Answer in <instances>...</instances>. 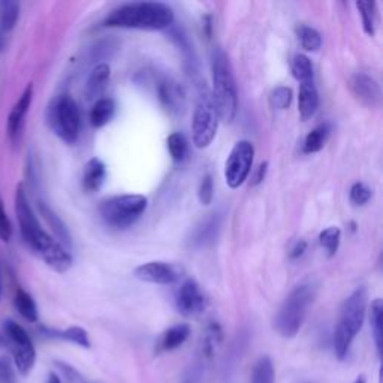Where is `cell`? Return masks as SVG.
Returning a JSON list of instances; mask_svg holds the SVG:
<instances>
[{
  "label": "cell",
  "instance_id": "6da1fadb",
  "mask_svg": "<svg viewBox=\"0 0 383 383\" xmlns=\"http://www.w3.org/2000/svg\"><path fill=\"white\" fill-rule=\"evenodd\" d=\"M16 215L20 224V231L24 241L28 243L36 253L57 273H66L72 267V256L57 240L48 235L29 204L28 193L23 184H18L16 190Z\"/></svg>",
  "mask_w": 383,
  "mask_h": 383
},
{
  "label": "cell",
  "instance_id": "7a4b0ae2",
  "mask_svg": "<svg viewBox=\"0 0 383 383\" xmlns=\"http://www.w3.org/2000/svg\"><path fill=\"white\" fill-rule=\"evenodd\" d=\"M174 21V12L161 2H132L111 11L103 20L105 28L164 30Z\"/></svg>",
  "mask_w": 383,
  "mask_h": 383
},
{
  "label": "cell",
  "instance_id": "3957f363",
  "mask_svg": "<svg viewBox=\"0 0 383 383\" xmlns=\"http://www.w3.org/2000/svg\"><path fill=\"white\" fill-rule=\"evenodd\" d=\"M211 74H213V91L211 98L216 105L219 120L232 123L239 111V91H236L232 66L224 51L216 48L211 57Z\"/></svg>",
  "mask_w": 383,
  "mask_h": 383
},
{
  "label": "cell",
  "instance_id": "277c9868",
  "mask_svg": "<svg viewBox=\"0 0 383 383\" xmlns=\"http://www.w3.org/2000/svg\"><path fill=\"white\" fill-rule=\"evenodd\" d=\"M367 311V289L358 287L343 302L334 331V352L338 360H345L355 337L361 331Z\"/></svg>",
  "mask_w": 383,
  "mask_h": 383
},
{
  "label": "cell",
  "instance_id": "5b68a950",
  "mask_svg": "<svg viewBox=\"0 0 383 383\" xmlns=\"http://www.w3.org/2000/svg\"><path fill=\"white\" fill-rule=\"evenodd\" d=\"M316 298V286L313 283L298 285L280 306L274 318V328L285 338H294L306 321L307 311Z\"/></svg>",
  "mask_w": 383,
  "mask_h": 383
},
{
  "label": "cell",
  "instance_id": "8992f818",
  "mask_svg": "<svg viewBox=\"0 0 383 383\" xmlns=\"http://www.w3.org/2000/svg\"><path fill=\"white\" fill-rule=\"evenodd\" d=\"M147 205L149 200L144 195H120L103 201L99 213L108 227L126 229L142 216Z\"/></svg>",
  "mask_w": 383,
  "mask_h": 383
},
{
  "label": "cell",
  "instance_id": "52a82bcc",
  "mask_svg": "<svg viewBox=\"0 0 383 383\" xmlns=\"http://www.w3.org/2000/svg\"><path fill=\"white\" fill-rule=\"evenodd\" d=\"M48 120L55 134L68 144H75L81 130V115L75 99L69 95H60L51 102Z\"/></svg>",
  "mask_w": 383,
  "mask_h": 383
},
{
  "label": "cell",
  "instance_id": "ba28073f",
  "mask_svg": "<svg viewBox=\"0 0 383 383\" xmlns=\"http://www.w3.org/2000/svg\"><path fill=\"white\" fill-rule=\"evenodd\" d=\"M219 127V114L216 105L207 88H202L198 98L192 120V138L195 147L207 149L213 142Z\"/></svg>",
  "mask_w": 383,
  "mask_h": 383
},
{
  "label": "cell",
  "instance_id": "9c48e42d",
  "mask_svg": "<svg viewBox=\"0 0 383 383\" xmlns=\"http://www.w3.org/2000/svg\"><path fill=\"white\" fill-rule=\"evenodd\" d=\"M255 147L250 141L236 142L224 164V180L231 189H239L252 171Z\"/></svg>",
  "mask_w": 383,
  "mask_h": 383
},
{
  "label": "cell",
  "instance_id": "30bf717a",
  "mask_svg": "<svg viewBox=\"0 0 383 383\" xmlns=\"http://www.w3.org/2000/svg\"><path fill=\"white\" fill-rule=\"evenodd\" d=\"M5 331L11 341L14 365L23 376H28L36 361V350L25 329L14 321L5 322Z\"/></svg>",
  "mask_w": 383,
  "mask_h": 383
},
{
  "label": "cell",
  "instance_id": "8fae6325",
  "mask_svg": "<svg viewBox=\"0 0 383 383\" xmlns=\"http://www.w3.org/2000/svg\"><path fill=\"white\" fill-rule=\"evenodd\" d=\"M134 275L141 282L154 285H173L184 275V268L180 263L174 262L152 261L137 267Z\"/></svg>",
  "mask_w": 383,
  "mask_h": 383
},
{
  "label": "cell",
  "instance_id": "7c38bea8",
  "mask_svg": "<svg viewBox=\"0 0 383 383\" xmlns=\"http://www.w3.org/2000/svg\"><path fill=\"white\" fill-rule=\"evenodd\" d=\"M177 310L186 318H196L207 309V298L193 279L184 280L176 295Z\"/></svg>",
  "mask_w": 383,
  "mask_h": 383
},
{
  "label": "cell",
  "instance_id": "4fadbf2b",
  "mask_svg": "<svg viewBox=\"0 0 383 383\" xmlns=\"http://www.w3.org/2000/svg\"><path fill=\"white\" fill-rule=\"evenodd\" d=\"M33 99V84L30 83L25 90L23 91L21 98L12 108L9 118H8V137L12 142H17L21 137V130L24 126V118L29 113V108Z\"/></svg>",
  "mask_w": 383,
  "mask_h": 383
},
{
  "label": "cell",
  "instance_id": "5bb4252c",
  "mask_svg": "<svg viewBox=\"0 0 383 383\" xmlns=\"http://www.w3.org/2000/svg\"><path fill=\"white\" fill-rule=\"evenodd\" d=\"M350 88L353 95L358 98L367 107H377L382 99L380 87L373 76L364 72L355 74L350 78Z\"/></svg>",
  "mask_w": 383,
  "mask_h": 383
},
{
  "label": "cell",
  "instance_id": "9a60e30c",
  "mask_svg": "<svg viewBox=\"0 0 383 383\" xmlns=\"http://www.w3.org/2000/svg\"><path fill=\"white\" fill-rule=\"evenodd\" d=\"M159 99L168 113L178 115L186 107V93L180 84L171 80H165L159 86Z\"/></svg>",
  "mask_w": 383,
  "mask_h": 383
},
{
  "label": "cell",
  "instance_id": "2e32d148",
  "mask_svg": "<svg viewBox=\"0 0 383 383\" xmlns=\"http://www.w3.org/2000/svg\"><path fill=\"white\" fill-rule=\"evenodd\" d=\"M319 108V93L316 88L314 80L301 83L298 96V111L302 120H309Z\"/></svg>",
  "mask_w": 383,
  "mask_h": 383
},
{
  "label": "cell",
  "instance_id": "e0dca14e",
  "mask_svg": "<svg viewBox=\"0 0 383 383\" xmlns=\"http://www.w3.org/2000/svg\"><path fill=\"white\" fill-rule=\"evenodd\" d=\"M105 178H107V166L102 161H99L98 157H93L90 159L86 166H84V173H83V188L87 193H95L98 192L105 183Z\"/></svg>",
  "mask_w": 383,
  "mask_h": 383
},
{
  "label": "cell",
  "instance_id": "ac0fdd59",
  "mask_svg": "<svg viewBox=\"0 0 383 383\" xmlns=\"http://www.w3.org/2000/svg\"><path fill=\"white\" fill-rule=\"evenodd\" d=\"M39 207V211H41L42 217L45 219V222L48 223V227L51 228V231L55 232V235L57 236L59 243L68 250L71 246H72V240H71V234H69V229L66 228V224L63 223V220L52 211L47 204L44 202H39L38 204Z\"/></svg>",
  "mask_w": 383,
  "mask_h": 383
},
{
  "label": "cell",
  "instance_id": "d6986e66",
  "mask_svg": "<svg viewBox=\"0 0 383 383\" xmlns=\"http://www.w3.org/2000/svg\"><path fill=\"white\" fill-rule=\"evenodd\" d=\"M190 336V326L186 324H178L171 326L169 329L162 334L159 340V346L157 350L159 352H169L180 348L184 341H186Z\"/></svg>",
  "mask_w": 383,
  "mask_h": 383
},
{
  "label": "cell",
  "instance_id": "ffe728a7",
  "mask_svg": "<svg viewBox=\"0 0 383 383\" xmlns=\"http://www.w3.org/2000/svg\"><path fill=\"white\" fill-rule=\"evenodd\" d=\"M115 114V103L111 98L98 99L90 111V123L93 127L99 129L108 125Z\"/></svg>",
  "mask_w": 383,
  "mask_h": 383
},
{
  "label": "cell",
  "instance_id": "44dd1931",
  "mask_svg": "<svg viewBox=\"0 0 383 383\" xmlns=\"http://www.w3.org/2000/svg\"><path fill=\"white\" fill-rule=\"evenodd\" d=\"M110 75H111V69L107 63L98 64L96 68L91 71L88 80H87V86H86L87 96L88 98L99 96L105 90V87H107V84L110 81Z\"/></svg>",
  "mask_w": 383,
  "mask_h": 383
},
{
  "label": "cell",
  "instance_id": "7402d4cb",
  "mask_svg": "<svg viewBox=\"0 0 383 383\" xmlns=\"http://www.w3.org/2000/svg\"><path fill=\"white\" fill-rule=\"evenodd\" d=\"M329 134H331V126H329L328 123L316 126L311 132H309L306 139H304V144H302L304 153L313 154V153L321 152L329 138Z\"/></svg>",
  "mask_w": 383,
  "mask_h": 383
},
{
  "label": "cell",
  "instance_id": "603a6c76",
  "mask_svg": "<svg viewBox=\"0 0 383 383\" xmlns=\"http://www.w3.org/2000/svg\"><path fill=\"white\" fill-rule=\"evenodd\" d=\"M383 301L380 298L375 299L370 306V324H372V331L376 343L377 353L382 355L383 346Z\"/></svg>",
  "mask_w": 383,
  "mask_h": 383
},
{
  "label": "cell",
  "instance_id": "cb8c5ba5",
  "mask_svg": "<svg viewBox=\"0 0 383 383\" xmlns=\"http://www.w3.org/2000/svg\"><path fill=\"white\" fill-rule=\"evenodd\" d=\"M14 304L18 313L23 316L25 321L29 322H36L38 321V307L35 299L25 292L24 289L18 287L16 297H14Z\"/></svg>",
  "mask_w": 383,
  "mask_h": 383
},
{
  "label": "cell",
  "instance_id": "d4e9b609",
  "mask_svg": "<svg viewBox=\"0 0 383 383\" xmlns=\"http://www.w3.org/2000/svg\"><path fill=\"white\" fill-rule=\"evenodd\" d=\"M45 333L50 337H56V338H63L66 341L75 343V345L81 346V348H90V338L86 329L80 326H71L64 331H52V329H45Z\"/></svg>",
  "mask_w": 383,
  "mask_h": 383
},
{
  "label": "cell",
  "instance_id": "484cf974",
  "mask_svg": "<svg viewBox=\"0 0 383 383\" xmlns=\"http://www.w3.org/2000/svg\"><path fill=\"white\" fill-rule=\"evenodd\" d=\"M168 150L173 159L178 164H181L184 159H186L189 154V141L184 137L181 132H174L168 137Z\"/></svg>",
  "mask_w": 383,
  "mask_h": 383
},
{
  "label": "cell",
  "instance_id": "4316f807",
  "mask_svg": "<svg viewBox=\"0 0 383 383\" xmlns=\"http://www.w3.org/2000/svg\"><path fill=\"white\" fill-rule=\"evenodd\" d=\"M20 14V6L12 0H2L0 2V28L5 32H9L16 28Z\"/></svg>",
  "mask_w": 383,
  "mask_h": 383
},
{
  "label": "cell",
  "instance_id": "83f0119b",
  "mask_svg": "<svg viewBox=\"0 0 383 383\" xmlns=\"http://www.w3.org/2000/svg\"><path fill=\"white\" fill-rule=\"evenodd\" d=\"M361 18L362 28L368 36H375L376 33V23H377V6L375 2H356Z\"/></svg>",
  "mask_w": 383,
  "mask_h": 383
},
{
  "label": "cell",
  "instance_id": "f1b7e54d",
  "mask_svg": "<svg viewBox=\"0 0 383 383\" xmlns=\"http://www.w3.org/2000/svg\"><path fill=\"white\" fill-rule=\"evenodd\" d=\"M250 383H274V365L270 356H262L255 364Z\"/></svg>",
  "mask_w": 383,
  "mask_h": 383
},
{
  "label": "cell",
  "instance_id": "f546056e",
  "mask_svg": "<svg viewBox=\"0 0 383 383\" xmlns=\"http://www.w3.org/2000/svg\"><path fill=\"white\" fill-rule=\"evenodd\" d=\"M292 75L299 83L313 81V64L310 59L304 55H297L292 60Z\"/></svg>",
  "mask_w": 383,
  "mask_h": 383
},
{
  "label": "cell",
  "instance_id": "4dcf8cb0",
  "mask_svg": "<svg viewBox=\"0 0 383 383\" xmlns=\"http://www.w3.org/2000/svg\"><path fill=\"white\" fill-rule=\"evenodd\" d=\"M298 38H299L301 47L307 51H318L322 45L321 33L313 28H309V25H299Z\"/></svg>",
  "mask_w": 383,
  "mask_h": 383
},
{
  "label": "cell",
  "instance_id": "1f68e13d",
  "mask_svg": "<svg viewBox=\"0 0 383 383\" xmlns=\"http://www.w3.org/2000/svg\"><path fill=\"white\" fill-rule=\"evenodd\" d=\"M341 240V231L337 227H329L319 235L321 246L328 252V256H334Z\"/></svg>",
  "mask_w": 383,
  "mask_h": 383
},
{
  "label": "cell",
  "instance_id": "d6a6232c",
  "mask_svg": "<svg viewBox=\"0 0 383 383\" xmlns=\"http://www.w3.org/2000/svg\"><path fill=\"white\" fill-rule=\"evenodd\" d=\"M290 102H292V90L286 86L275 87L270 93V103L277 111H283L289 108Z\"/></svg>",
  "mask_w": 383,
  "mask_h": 383
},
{
  "label": "cell",
  "instance_id": "836d02e7",
  "mask_svg": "<svg viewBox=\"0 0 383 383\" xmlns=\"http://www.w3.org/2000/svg\"><path fill=\"white\" fill-rule=\"evenodd\" d=\"M222 341V329L217 324H213L208 326L207 336L204 338V352L207 356H213L215 352L217 350L219 345Z\"/></svg>",
  "mask_w": 383,
  "mask_h": 383
},
{
  "label": "cell",
  "instance_id": "e575fe53",
  "mask_svg": "<svg viewBox=\"0 0 383 383\" xmlns=\"http://www.w3.org/2000/svg\"><path fill=\"white\" fill-rule=\"evenodd\" d=\"M370 198H372V190H370L367 184L355 183L350 188V201L355 205H358V207L365 205L370 201Z\"/></svg>",
  "mask_w": 383,
  "mask_h": 383
},
{
  "label": "cell",
  "instance_id": "d590c367",
  "mask_svg": "<svg viewBox=\"0 0 383 383\" xmlns=\"http://www.w3.org/2000/svg\"><path fill=\"white\" fill-rule=\"evenodd\" d=\"M198 198H200V202L202 205H210L211 202H213L215 183H213V177H211L210 174L204 176V178L201 181L200 190H198Z\"/></svg>",
  "mask_w": 383,
  "mask_h": 383
},
{
  "label": "cell",
  "instance_id": "8d00e7d4",
  "mask_svg": "<svg viewBox=\"0 0 383 383\" xmlns=\"http://www.w3.org/2000/svg\"><path fill=\"white\" fill-rule=\"evenodd\" d=\"M14 362L8 355L0 356V383H16Z\"/></svg>",
  "mask_w": 383,
  "mask_h": 383
},
{
  "label": "cell",
  "instance_id": "74e56055",
  "mask_svg": "<svg viewBox=\"0 0 383 383\" xmlns=\"http://www.w3.org/2000/svg\"><path fill=\"white\" fill-rule=\"evenodd\" d=\"M12 236V227H11V220L6 215V210L4 207V201L0 198V240L8 243Z\"/></svg>",
  "mask_w": 383,
  "mask_h": 383
},
{
  "label": "cell",
  "instance_id": "f35d334b",
  "mask_svg": "<svg viewBox=\"0 0 383 383\" xmlns=\"http://www.w3.org/2000/svg\"><path fill=\"white\" fill-rule=\"evenodd\" d=\"M267 173H268V162H262V164L256 168L255 174H253V177H252V180H253L252 184H253V186H258V184H261L263 180H265Z\"/></svg>",
  "mask_w": 383,
  "mask_h": 383
},
{
  "label": "cell",
  "instance_id": "ab89813d",
  "mask_svg": "<svg viewBox=\"0 0 383 383\" xmlns=\"http://www.w3.org/2000/svg\"><path fill=\"white\" fill-rule=\"evenodd\" d=\"M306 248H307V243L304 241V240H298L294 244V247L290 248V253L289 255H290V258H292V259H297V258H299V256L304 255V252H306Z\"/></svg>",
  "mask_w": 383,
  "mask_h": 383
},
{
  "label": "cell",
  "instance_id": "60d3db41",
  "mask_svg": "<svg viewBox=\"0 0 383 383\" xmlns=\"http://www.w3.org/2000/svg\"><path fill=\"white\" fill-rule=\"evenodd\" d=\"M4 295V270H2V262H0V299Z\"/></svg>",
  "mask_w": 383,
  "mask_h": 383
},
{
  "label": "cell",
  "instance_id": "b9f144b4",
  "mask_svg": "<svg viewBox=\"0 0 383 383\" xmlns=\"http://www.w3.org/2000/svg\"><path fill=\"white\" fill-rule=\"evenodd\" d=\"M47 383H62V380H60V377L57 375L50 373L48 379H47Z\"/></svg>",
  "mask_w": 383,
  "mask_h": 383
},
{
  "label": "cell",
  "instance_id": "7bdbcfd3",
  "mask_svg": "<svg viewBox=\"0 0 383 383\" xmlns=\"http://www.w3.org/2000/svg\"><path fill=\"white\" fill-rule=\"evenodd\" d=\"M355 383H365V379L362 377V376H360L358 379H356V382Z\"/></svg>",
  "mask_w": 383,
  "mask_h": 383
},
{
  "label": "cell",
  "instance_id": "ee69618b",
  "mask_svg": "<svg viewBox=\"0 0 383 383\" xmlns=\"http://www.w3.org/2000/svg\"><path fill=\"white\" fill-rule=\"evenodd\" d=\"M0 346H5V340L0 337Z\"/></svg>",
  "mask_w": 383,
  "mask_h": 383
}]
</instances>
